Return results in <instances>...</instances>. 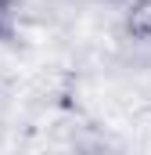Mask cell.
I'll return each mask as SVG.
<instances>
[{"label": "cell", "mask_w": 151, "mask_h": 155, "mask_svg": "<svg viewBox=\"0 0 151 155\" xmlns=\"http://www.w3.org/2000/svg\"><path fill=\"white\" fill-rule=\"evenodd\" d=\"M72 155H115L104 141H83V144H76V152Z\"/></svg>", "instance_id": "3"}, {"label": "cell", "mask_w": 151, "mask_h": 155, "mask_svg": "<svg viewBox=\"0 0 151 155\" xmlns=\"http://www.w3.org/2000/svg\"><path fill=\"white\" fill-rule=\"evenodd\" d=\"M0 4H7V7H14V0H0Z\"/></svg>", "instance_id": "5"}, {"label": "cell", "mask_w": 151, "mask_h": 155, "mask_svg": "<svg viewBox=\"0 0 151 155\" xmlns=\"http://www.w3.org/2000/svg\"><path fill=\"white\" fill-rule=\"evenodd\" d=\"M104 4H112V7H122V4H130V0H104Z\"/></svg>", "instance_id": "4"}, {"label": "cell", "mask_w": 151, "mask_h": 155, "mask_svg": "<svg viewBox=\"0 0 151 155\" xmlns=\"http://www.w3.org/2000/svg\"><path fill=\"white\" fill-rule=\"evenodd\" d=\"M14 7H7V4H0V43H11L14 40Z\"/></svg>", "instance_id": "2"}, {"label": "cell", "mask_w": 151, "mask_h": 155, "mask_svg": "<svg viewBox=\"0 0 151 155\" xmlns=\"http://www.w3.org/2000/svg\"><path fill=\"white\" fill-rule=\"evenodd\" d=\"M126 36L151 43V0H130L126 4Z\"/></svg>", "instance_id": "1"}]
</instances>
